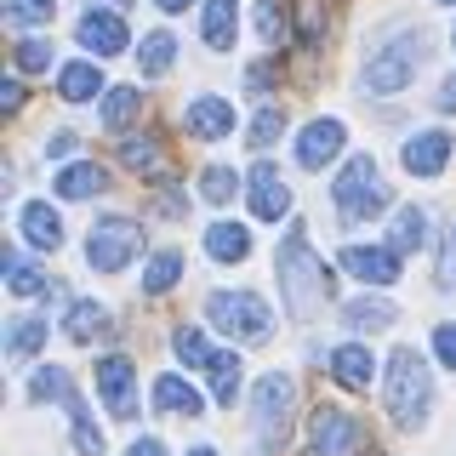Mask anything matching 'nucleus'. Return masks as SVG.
<instances>
[{"label": "nucleus", "mask_w": 456, "mask_h": 456, "mask_svg": "<svg viewBox=\"0 0 456 456\" xmlns=\"http://www.w3.org/2000/svg\"><path fill=\"white\" fill-rule=\"evenodd\" d=\"M280 297H285V308H291L297 320H308V314L331 297V268L308 251L303 223H297L291 234H285V246H280Z\"/></svg>", "instance_id": "obj_1"}, {"label": "nucleus", "mask_w": 456, "mask_h": 456, "mask_svg": "<svg viewBox=\"0 0 456 456\" xmlns=\"http://www.w3.org/2000/svg\"><path fill=\"white\" fill-rule=\"evenodd\" d=\"M428 399H434V382H428V365L417 348H394L388 360V417L399 428H417L428 417Z\"/></svg>", "instance_id": "obj_2"}, {"label": "nucleus", "mask_w": 456, "mask_h": 456, "mask_svg": "<svg viewBox=\"0 0 456 456\" xmlns=\"http://www.w3.org/2000/svg\"><path fill=\"white\" fill-rule=\"evenodd\" d=\"M331 200H337L342 223H370L377 217V211L388 206V183L377 177V160H370V154H354V160L337 171Z\"/></svg>", "instance_id": "obj_3"}, {"label": "nucleus", "mask_w": 456, "mask_h": 456, "mask_svg": "<svg viewBox=\"0 0 456 456\" xmlns=\"http://www.w3.org/2000/svg\"><path fill=\"white\" fill-rule=\"evenodd\" d=\"M211 325L217 331H228L234 342H263L268 337V325H274V314H268L263 297H251V291H211Z\"/></svg>", "instance_id": "obj_4"}, {"label": "nucleus", "mask_w": 456, "mask_h": 456, "mask_svg": "<svg viewBox=\"0 0 456 456\" xmlns=\"http://www.w3.org/2000/svg\"><path fill=\"white\" fill-rule=\"evenodd\" d=\"M422 52H428L422 35H399V40H388L382 52H370L365 86H370V92H405V86L417 80V69H422Z\"/></svg>", "instance_id": "obj_5"}, {"label": "nucleus", "mask_w": 456, "mask_h": 456, "mask_svg": "<svg viewBox=\"0 0 456 456\" xmlns=\"http://www.w3.org/2000/svg\"><path fill=\"white\" fill-rule=\"evenodd\" d=\"M137 251H142V228L132 217H97L92 234H86V256H92V268H103V274H120Z\"/></svg>", "instance_id": "obj_6"}, {"label": "nucleus", "mask_w": 456, "mask_h": 456, "mask_svg": "<svg viewBox=\"0 0 456 456\" xmlns=\"http://www.w3.org/2000/svg\"><path fill=\"white\" fill-rule=\"evenodd\" d=\"M354 451H365V434H360V422L348 417V411H337V405H320L308 417V456H354ZM377 451V445H370Z\"/></svg>", "instance_id": "obj_7"}, {"label": "nucleus", "mask_w": 456, "mask_h": 456, "mask_svg": "<svg viewBox=\"0 0 456 456\" xmlns=\"http://www.w3.org/2000/svg\"><path fill=\"white\" fill-rule=\"evenodd\" d=\"M285 417H291V377L268 370L256 382V451H274L285 439Z\"/></svg>", "instance_id": "obj_8"}, {"label": "nucleus", "mask_w": 456, "mask_h": 456, "mask_svg": "<svg viewBox=\"0 0 456 456\" xmlns=\"http://www.w3.org/2000/svg\"><path fill=\"white\" fill-rule=\"evenodd\" d=\"M132 382H137V365L126 360V354H103V360H97V394L109 399L114 417H132V411H137Z\"/></svg>", "instance_id": "obj_9"}, {"label": "nucleus", "mask_w": 456, "mask_h": 456, "mask_svg": "<svg viewBox=\"0 0 456 456\" xmlns=\"http://www.w3.org/2000/svg\"><path fill=\"white\" fill-rule=\"evenodd\" d=\"M80 46L86 52H97V57H120L126 46H132V35H126V18L120 12H86L80 18Z\"/></svg>", "instance_id": "obj_10"}, {"label": "nucleus", "mask_w": 456, "mask_h": 456, "mask_svg": "<svg viewBox=\"0 0 456 456\" xmlns=\"http://www.w3.org/2000/svg\"><path fill=\"white\" fill-rule=\"evenodd\" d=\"M342 268L365 285H394L399 280V251L394 246H348L342 251Z\"/></svg>", "instance_id": "obj_11"}, {"label": "nucleus", "mask_w": 456, "mask_h": 456, "mask_svg": "<svg viewBox=\"0 0 456 456\" xmlns=\"http://www.w3.org/2000/svg\"><path fill=\"white\" fill-rule=\"evenodd\" d=\"M183 126H189V137L200 142H217L234 132V103L228 97H194L189 109H183Z\"/></svg>", "instance_id": "obj_12"}, {"label": "nucleus", "mask_w": 456, "mask_h": 456, "mask_svg": "<svg viewBox=\"0 0 456 456\" xmlns=\"http://www.w3.org/2000/svg\"><path fill=\"white\" fill-rule=\"evenodd\" d=\"M342 154V120H308L303 137H297V166L303 171H320L325 160Z\"/></svg>", "instance_id": "obj_13"}, {"label": "nucleus", "mask_w": 456, "mask_h": 456, "mask_svg": "<svg viewBox=\"0 0 456 456\" xmlns=\"http://www.w3.org/2000/svg\"><path fill=\"white\" fill-rule=\"evenodd\" d=\"M251 211H256L263 223H280L285 211H291V189H285V177H280L268 160L251 166Z\"/></svg>", "instance_id": "obj_14"}, {"label": "nucleus", "mask_w": 456, "mask_h": 456, "mask_svg": "<svg viewBox=\"0 0 456 456\" xmlns=\"http://www.w3.org/2000/svg\"><path fill=\"white\" fill-rule=\"evenodd\" d=\"M18 228H23V240H28L35 251H57V246H63V217H57L46 200H28L23 217H18Z\"/></svg>", "instance_id": "obj_15"}, {"label": "nucleus", "mask_w": 456, "mask_h": 456, "mask_svg": "<svg viewBox=\"0 0 456 456\" xmlns=\"http://www.w3.org/2000/svg\"><path fill=\"white\" fill-rule=\"evenodd\" d=\"M451 160V132H422L405 142V171H417V177H439Z\"/></svg>", "instance_id": "obj_16"}, {"label": "nucleus", "mask_w": 456, "mask_h": 456, "mask_svg": "<svg viewBox=\"0 0 456 456\" xmlns=\"http://www.w3.org/2000/svg\"><path fill=\"white\" fill-rule=\"evenodd\" d=\"M370 370H377V360H370V348L365 342H342V348L331 354V377L342 382V388H370Z\"/></svg>", "instance_id": "obj_17"}, {"label": "nucleus", "mask_w": 456, "mask_h": 456, "mask_svg": "<svg viewBox=\"0 0 456 456\" xmlns=\"http://www.w3.org/2000/svg\"><path fill=\"white\" fill-rule=\"evenodd\" d=\"M103 189H109V171L97 166V160H80V166L57 171V194H63V200H92V194H103Z\"/></svg>", "instance_id": "obj_18"}, {"label": "nucleus", "mask_w": 456, "mask_h": 456, "mask_svg": "<svg viewBox=\"0 0 456 456\" xmlns=\"http://www.w3.org/2000/svg\"><path fill=\"white\" fill-rule=\"evenodd\" d=\"M97 92H103V69L97 63H63V75H57V97L63 103H86Z\"/></svg>", "instance_id": "obj_19"}, {"label": "nucleus", "mask_w": 456, "mask_h": 456, "mask_svg": "<svg viewBox=\"0 0 456 456\" xmlns=\"http://www.w3.org/2000/svg\"><path fill=\"white\" fill-rule=\"evenodd\" d=\"M206 251L217 256V263H240V256H251V234L240 223H211L206 228Z\"/></svg>", "instance_id": "obj_20"}, {"label": "nucleus", "mask_w": 456, "mask_h": 456, "mask_svg": "<svg viewBox=\"0 0 456 456\" xmlns=\"http://www.w3.org/2000/svg\"><path fill=\"white\" fill-rule=\"evenodd\" d=\"M120 160L132 166V171H142V177H166V154H160V137H126L120 142Z\"/></svg>", "instance_id": "obj_21"}, {"label": "nucleus", "mask_w": 456, "mask_h": 456, "mask_svg": "<svg viewBox=\"0 0 456 456\" xmlns=\"http://www.w3.org/2000/svg\"><path fill=\"white\" fill-rule=\"evenodd\" d=\"M234 18H240V0H206V46L211 52L234 46Z\"/></svg>", "instance_id": "obj_22"}, {"label": "nucleus", "mask_w": 456, "mask_h": 456, "mask_svg": "<svg viewBox=\"0 0 456 456\" xmlns=\"http://www.w3.org/2000/svg\"><path fill=\"white\" fill-rule=\"evenodd\" d=\"M206 370H211V394H217V405H234V399H240V354L217 348Z\"/></svg>", "instance_id": "obj_23"}, {"label": "nucleus", "mask_w": 456, "mask_h": 456, "mask_svg": "<svg viewBox=\"0 0 456 456\" xmlns=\"http://www.w3.org/2000/svg\"><path fill=\"white\" fill-rule=\"evenodd\" d=\"M137 114H142V92H137V86H114V92L103 97V126H109V132H126Z\"/></svg>", "instance_id": "obj_24"}, {"label": "nucleus", "mask_w": 456, "mask_h": 456, "mask_svg": "<svg viewBox=\"0 0 456 456\" xmlns=\"http://www.w3.org/2000/svg\"><path fill=\"white\" fill-rule=\"evenodd\" d=\"M177 280H183V256L177 251H154V263L142 268V291H149V297H166Z\"/></svg>", "instance_id": "obj_25"}, {"label": "nucleus", "mask_w": 456, "mask_h": 456, "mask_svg": "<svg viewBox=\"0 0 456 456\" xmlns=\"http://www.w3.org/2000/svg\"><path fill=\"white\" fill-rule=\"evenodd\" d=\"M342 320H348L354 331H382V325H394V303H382V297H360V303L342 308Z\"/></svg>", "instance_id": "obj_26"}, {"label": "nucleus", "mask_w": 456, "mask_h": 456, "mask_svg": "<svg viewBox=\"0 0 456 456\" xmlns=\"http://www.w3.org/2000/svg\"><path fill=\"white\" fill-rule=\"evenodd\" d=\"M6 291L12 297H40V291H52V285H46V274H40L35 263H23L18 251H6Z\"/></svg>", "instance_id": "obj_27"}, {"label": "nucleus", "mask_w": 456, "mask_h": 456, "mask_svg": "<svg viewBox=\"0 0 456 456\" xmlns=\"http://www.w3.org/2000/svg\"><path fill=\"white\" fill-rule=\"evenodd\" d=\"M422 240H428V211H417V206H405L394 217V251L405 256V251H422Z\"/></svg>", "instance_id": "obj_28"}, {"label": "nucleus", "mask_w": 456, "mask_h": 456, "mask_svg": "<svg viewBox=\"0 0 456 456\" xmlns=\"http://www.w3.org/2000/svg\"><path fill=\"white\" fill-rule=\"evenodd\" d=\"M154 405H160V411H189V417H200V394H194L183 377H160V382H154Z\"/></svg>", "instance_id": "obj_29"}, {"label": "nucleus", "mask_w": 456, "mask_h": 456, "mask_svg": "<svg viewBox=\"0 0 456 456\" xmlns=\"http://www.w3.org/2000/svg\"><path fill=\"white\" fill-rule=\"evenodd\" d=\"M171 57H177V40H171L166 28H154V35H142V52H137L142 75H166V69H171Z\"/></svg>", "instance_id": "obj_30"}, {"label": "nucleus", "mask_w": 456, "mask_h": 456, "mask_svg": "<svg viewBox=\"0 0 456 456\" xmlns=\"http://www.w3.org/2000/svg\"><path fill=\"white\" fill-rule=\"evenodd\" d=\"M103 325H109V314L97 308V303H75V308H69V320H63V331H69V342H92Z\"/></svg>", "instance_id": "obj_31"}, {"label": "nucleus", "mask_w": 456, "mask_h": 456, "mask_svg": "<svg viewBox=\"0 0 456 456\" xmlns=\"http://www.w3.org/2000/svg\"><path fill=\"white\" fill-rule=\"evenodd\" d=\"M69 417H75V451L80 456H103V434H97V422H92V411H86L80 394L69 399Z\"/></svg>", "instance_id": "obj_32"}, {"label": "nucleus", "mask_w": 456, "mask_h": 456, "mask_svg": "<svg viewBox=\"0 0 456 456\" xmlns=\"http://www.w3.org/2000/svg\"><path fill=\"white\" fill-rule=\"evenodd\" d=\"M28 394H35V399H63V405H69V399H75V382H69V370L40 365L35 377H28Z\"/></svg>", "instance_id": "obj_33"}, {"label": "nucleus", "mask_w": 456, "mask_h": 456, "mask_svg": "<svg viewBox=\"0 0 456 456\" xmlns=\"http://www.w3.org/2000/svg\"><path fill=\"white\" fill-rule=\"evenodd\" d=\"M234 189H240L234 166H206V171H200V194H206L211 206H228V200H234Z\"/></svg>", "instance_id": "obj_34"}, {"label": "nucleus", "mask_w": 456, "mask_h": 456, "mask_svg": "<svg viewBox=\"0 0 456 456\" xmlns=\"http://www.w3.org/2000/svg\"><path fill=\"white\" fill-rule=\"evenodd\" d=\"M40 342H46V320H18L12 337H6V354H12V360H28Z\"/></svg>", "instance_id": "obj_35"}, {"label": "nucleus", "mask_w": 456, "mask_h": 456, "mask_svg": "<svg viewBox=\"0 0 456 456\" xmlns=\"http://www.w3.org/2000/svg\"><path fill=\"white\" fill-rule=\"evenodd\" d=\"M57 0H6V23L18 28H35V23H52Z\"/></svg>", "instance_id": "obj_36"}, {"label": "nucleus", "mask_w": 456, "mask_h": 456, "mask_svg": "<svg viewBox=\"0 0 456 456\" xmlns=\"http://www.w3.org/2000/svg\"><path fill=\"white\" fill-rule=\"evenodd\" d=\"M171 348H177L183 365H211V348H206V337H200L194 325H183V331L171 337Z\"/></svg>", "instance_id": "obj_37"}, {"label": "nucleus", "mask_w": 456, "mask_h": 456, "mask_svg": "<svg viewBox=\"0 0 456 456\" xmlns=\"http://www.w3.org/2000/svg\"><path fill=\"white\" fill-rule=\"evenodd\" d=\"M280 132H285V109H263V114L251 120V149H268Z\"/></svg>", "instance_id": "obj_38"}, {"label": "nucleus", "mask_w": 456, "mask_h": 456, "mask_svg": "<svg viewBox=\"0 0 456 456\" xmlns=\"http://www.w3.org/2000/svg\"><path fill=\"white\" fill-rule=\"evenodd\" d=\"M18 69H23V75L52 69V46H46V40H18Z\"/></svg>", "instance_id": "obj_39"}, {"label": "nucleus", "mask_w": 456, "mask_h": 456, "mask_svg": "<svg viewBox=\"0 0 456 456\" xmlns=\"http://www.w3.org/2000/svg\"><path fill=\"white\" fill-rule=\"evenodd\" d=\"M256 28H263V40H268V46H280V40H285V12L274 6V0H268V6L256 12Z\"/></svg>", "instance_id": "obj_40"}, {"label": "nucleus", "mask_w": 456, "mask_h": 456, "mask_svg": "<svg viewBox=\"0 0 456 456\" xmlns=\"http://www.w3.org/2000/svg\"><path fill=\"white\" fill-rule=\"evenodd\" d=\"M434 354L456 370V325H439V331H434Z\"/></svg>", "instance_id": "obj_41"}, {"label": "nucleus", "mask_w": 456, "mask_h": 456, "mask_svg": "<svg viewBox=\"0 0 456 456\" xmlns=\"http://www.w3.org/2000/svg\"><path fill=\"white\" fill-rule=\"evenodd\" d=\"M0 109H6V114L23 109V80H0Z\"/></svg>", "instance_id": "obj_42"}, {"label": "nucleus", "mask_w": 456, "mask_h": 456, "mask_svg": "<svg viewBox=\"0 0 456 456\" xmlns=\"http://www.w3.org/2000/svg\"><path fill=\"white\" fill-rule=\"evenodd\" d=\"M126 456H166V445H160V439H149V434H142V439H137V445L126 451Z\"/></svg>", "instance_id": "obj_43"}, {"label": "nucleus", "mask_w": 456, "mask_h": 456, "mask_svg": "<svg viewBox=\"0 0 456 456\" xmlns=\"http://www.w3.org/2000/svg\"><path fill=\"white\" fill-rule=\"evenodd\" d=\"M69 149H75V137H69V132H57V137H46V154H57V160H63Z\"/></svg>", "instance_id": "obj_44"}, {"label": "nucleus", "mask_w": 456, "mask_h": 456, "mask_svg": "<svg viewBox=\"0 0 456 456\" xmlns=\"http://www.w3.org/2000/svg\"><path fill=\"white\" fill-rule=\"evenodd\" d=\"M439 109H445V114H456V75H451L445 86H439Z\"/></svg>", "instance_id": "obj_45"}, {"label": "nucleus", "mask_w": 456, "mask_h": 456, "mask_svg": "<svg viewBox=\"0 0 456 456\" xmlns=\"http://www.w3.org/2000/svg\"><path fill=\"white\" fill-rule=\"evenodd\" d=\"M154 6H160V12H189L194 0H154Z\"/></svg>", "instance_id": "obj_46"}, {"label": "nucleus", "mask_w": 456, "mask_h": 456, "mask_svg": "<svg viewBox=\"0 0 456 456\" xmlns=\"http://www.w3.org/2000/svg\"><path fill=\"white\" fill-rule=\"evenodd\" d=\"M189 456H217V451H211V445H194V451H189Z\"/></svg>", "instance_id": "obj_47"}, {"label": "nucleus", "mask_w": 456, "mask_h": 456, "mask_svg": "<svg viewBox=\"0 0 456 456\" xmlns=\"http://www.w3.org/2000/svg\"><path fill=\"white\" fill-rule=\"evenodd\" d=\"M109 6H132V0H109Z\"/></svg>", "instance_id": "obj_48"}, {"label": "nucleus", "mask_w": 456, "mask_h": 456, "mask_svg": "<svg viewBox=\"0 0 456 456\" xmlns=\"http://www.w3.org/2000/svg\"><path fill=\"white\" fill-rule=\"evenodd\" d=\"M451 251H456V228H451Z\"/></svg>", "instance_id": "obj_49"}, {"label": "nucleus", "mask_w": 456, "mask_h": 456, "mask_svg": "<svg viewBox=\"0 0 456 456\" xmlns=\"http://www.w3.org/2000/svg\"><path fill=\"white\" fill-rule=\"evenodd\" d=\"M445 6H451V0H445Z\"/></svg>", "instance_id": "obj_50"}]
</instances>
